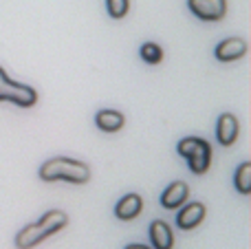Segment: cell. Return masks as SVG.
<instances>
[{"instance_id":"16","label":"cell","mask_w":251,"mask_h":249,"mask_svg":"<svg viewBox=\"0 0 251 249\" xmlns=\"http://www.w3.org/2000/svg\"><path fill=\"white\" fill-rule=\"evenodd\" d=\"M126 249H150V247H146V245H128Z\"/></svg>"},{"instance_id":"11","label":"cell","mask_w":251,"mask_h":249,"mask_svg":"<svg viewBox=\"0 0 251 249\" xmlns=\"http://www.w3.org/2000/svg\"><path fill=\"white\" fill-rule=\"evenodd\" d=\"M95 124H97V128L104 132H117L124 128L126 117H124V113H119V110L104 108L95 115Z\"/></svg>"},{"instance_id":"14","label":"cell","mask_w":251,"mask_h":249,"mask_svg":"<svg viewBox=\"0 0 251 249\" xmlns=\"http://www.w3.org/2000/svg\"><path fill=\"white\" fill-rule=\"evenodd\" d=\"M139 53H141V60L148 62V64H159V62H163V49H161L156 42L141 44Z\"/></svg>"},{"instance_id":"1","label":"cell","mask_w":251,"mask_h":249,"mask_svg":"<svg viewBox=\"0 0 251 249\" xmlns=\"http://www.w3.org/2000/svg\"><path fill=\"white\" fill-rule=\"evenodd\" d=\"M66 225H69V216H66L62 210H51L40 221H35V223L26 225L25 229H20L13 243H16L18 249H33L42 241H47L49 236L57 234L60 229H64Z\"/></svg>"},{"instance_id":"12","label":"cell","mask_w":251,"mask_h":249,"mask_svg":"<svg viewBox=\"0 0 251 249\" xmlns=\"http://www.w3.org/2000/svg\"><path fill=\"white\" fill-rule=\"evenodd\" d=\"M150 243L154 249H172L174 247V236L172 229L163 221H154L150 225Z\"/></svg>"},{"instance_id":"13","label":"cell","mask_w":251,"mask_h":249,"mask_svg":"<svg viewBox=\"0 0 251 249\" xmlns=\"http://www.w3.org/2000/svg\"><path fill=\"white\" fill-rule=\"evenodd\" d=\"M234 185L240 194H251V163L245 161L238 166L234 174Z\"/></svg>"},{"instance_id":"8","label":"cell","mask_w":251,"mask_h":249,"mask_svg":"<svg viewBox=\"0 0 251 249\" xmlns=\"http://www.w3.org/2000/svg\"><path fill=\"white\" fill-rule=\"evenodd\" d=\"M187 197H190L187 183L174 181V183H170L168 188L163 190V194H161V205L168 207V210H176V207H181L183 203L187 201Z\"/></svg>"},{"instance_id":"7","label":"cell","mask_w":251,"mask_h":249,"mask_svg":"<svg viewBox=\"0 0 251 249\" xmlns=\"http://www.w3.org/2000/svg\"><path fill=\"white\" fill-rule=\"evenodd\" d=\"M238 119L231 113H223L216 122V139L221 146H234L238 139Z\"/></svg>"},{"instance_id":"2","label":"cell","mask_w":251,"mask_h":249,"mask_svg":"<svg viewBox=\"0 0 251 249\" xmlns=\"http://www.w3.org/2000/svg\"><path fill=\"white\" fill-rule=\"evenodd\" d=\"M38 176L40 181H47V183H51V181H69V183L82 185L91 181V168L84 161H75V159L69 157H55L40 166Z\"/></svg>"},{"instance_id":"6","label":"cell","mask_w":251,"mask_h":249,"mask_svg":"<svg viewBox=\"0 0 251 249\" xmlns=\"http://www.w3.org/2000/svg\"><path fill=\"white\" fill-rule=\"evenodd\" d=\"M214 55H216V60H221V62L240 60V57L247 55V42H245L243 38H227V40H223V42L216 44Z\"/></svg>"},{"instance_id":"15","label":"cell","mask_w":251,"mask_h":249,"mask_svg":"<svg viewBox=\"0 0 251 249\" xmlns=\"http://www.w3.org/2000/svg\"><path fill=\"white\" fill-rule=\"evenodd\" d=\"M106 9H108L110 18L122 20V18H126L130 11V0H106Z\"/></svg>"},{"instance_id":"10","label":"cell","mask_w":251,"mask_h":249,"mask_svg":"<svg viewBox=\"0 0 251 249\" xmlns=\"http://www.w3.org/2000/svg\"><path fill=\"white\" fill-rule=\"evenodd\" d=\"M143 210V199L139 194H126L122 201L115 205V216L122 221H132L141 214Z\"/></svg>"},{"instance_id":"3","label":"cell","mask_w":251,"mask_h":249,"mask_svg":"<svg viewBox=\"0 0 251 249\" xmlns=\"http://www.w3.org/2000/svg\"><path fill=\"white\" fill-rule=\"evenodd\" d=\"M178 154L187 159V166L194 174H205L212 163V146L201 137H185L176 146Z\"/></svg>"},{"instance_id":"9","label":"cell","mask_w":251,"mask_h":249,"mask_svg":"<svg viewBox=\"0 0 251 249\" xmlns=\"http://www.w3.org/2000/svg\"><path fill=\"white\" fill-rule=\"evenodd\" d=\"M203 219H205L203 203H190V205L181 207V212L176 214V225H178V229H194V227H199Z\"/></svg>"},{"instance_id":"4","label":"cell","mask_w":251,"mask_h":249,"mask_svg":"<svg viewBox=\"0 0 251 249\" xmlns=\"http://www.w3.org/2000/svg\"><path fill=\"white\" fill-rule=\"evenodd\" d=\"M0 101H11L22 108H31L38 104V91L29 84L13 82L7 75V71L0 66Z\"/></svg>"},{"instance_id":"5","label":"cell","mask_w":251,"mask_h":249,"mask_svg":"<svg viewBox=\"0 0 251 249\" xmlns=\"http://www.w3.org/2000/svg\"><path fill=\"white\" fill-rule=\"evenodd\" d=\"M187 7L205 22H218L227 13V0H187Z\"/></svg>"}]
</instances>
